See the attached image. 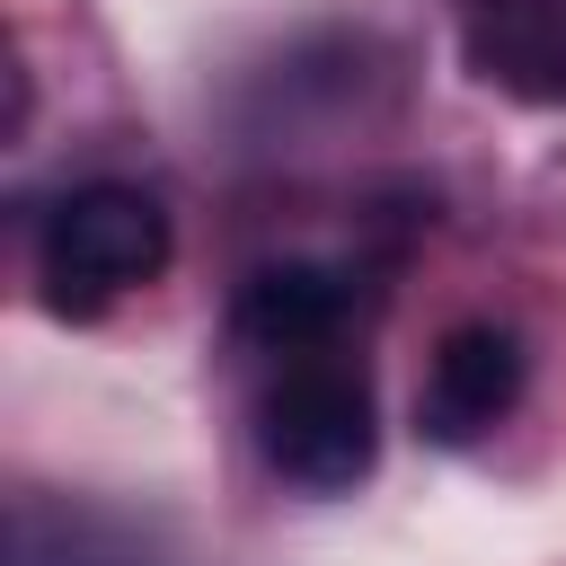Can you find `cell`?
<instances>
[{
	"label": "cell",
	"instance_id": "obj_4",
	"mask_svg": "<svg viewBox=\"0 0 566 566\" xmlns=\"http://www.w3.org/2000/svg\"><path fill=\"white\" fill-rule=\"evenodd\" d=\"M460 62L522 106H566V0H451Z\"/></svg>",
	"mask_w": 566,
	"mask_h": 566
},
{
	"label": "cell",
	"instance_id": "obj_2",
	"mask_svg": "<svg viewBox=\"0 0 566 566\" xmlns=\"http://www.w3.org/2000/svg\"><path fill=\"white\" fill-rule=\"evenodd\" d=\"M256 460L301 495H345L380 460V407L371 380L336 354H301L256 398Z\"/></svg>",
	"mask_w": 566,
	"mask_h": 566
},
{
	"label": "cell",
	"instance_id": "obj_3",
	"mask_svg": "<svg viewBox=\"0 0 566 566\" xmlns=\"http://www.w3.org/2000/svg\"><path fill=\"white\" fill-rule=\"evenodd\" d=\"M522 389H531L522 336L504 318H460V327H442V345L416 380V433L433 451H469L522 407Z\"/></svg>",
	"mask_w": 566,
	"mask_h": 566
},
{
	"label": "cell",
	"instance_id": "obj_5",
	"mask_svg": "<svg viewBox=\"0 0 566 566\" xmlns=\"http://www.w3.org/2000/svg\"><path fill=\"white\" fill-rule=\"evenodd\" d=\"M345 318H354V283H345L336 265H310V256L256 265V274L239 283V301H230V327H239L256 354H283V363L327 354V345L345 336Z\"/></svg>",
	"mask_w": 566,
	"mask_h": 566
},
{
	"label": "cell",
	"instance_id": "obj_1",
	"mask_svg": "<svg viewBox=\"0 0 566 566\" xmlns=\"http://www.w3.org/2000/svg\"><path fill=\"white\" fill-rule=\"evenodd\" d=\"M177 256V230H168V203L133 177H88L71 186L44 230H35V283H44V310L53 318H97L115 310L124 292L159 283Z\"/></svg>",
	"mask_w": 566,
	"mask_h": 566
}]
</instances>
